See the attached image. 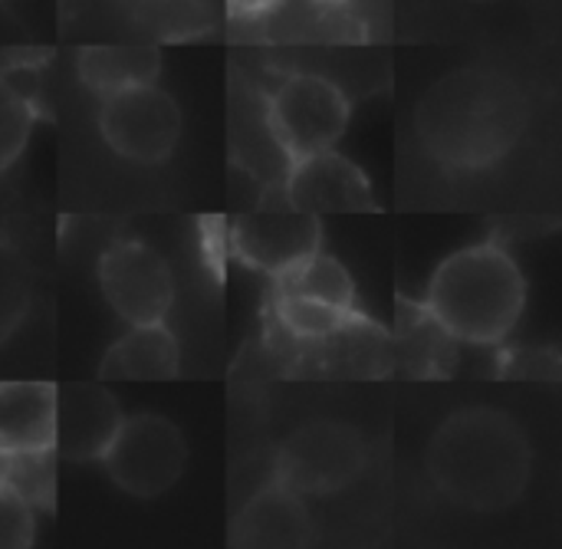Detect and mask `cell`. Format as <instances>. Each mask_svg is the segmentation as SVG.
Listing matches in <instances>:
<instances>
[{"label": "cell", "mask_w": 562, "mask_h": 549, "mask_svg": "<svg viewBox=\"0 0 562 549\" xmlns=\"http://www.w3.org/2000/svg\"><path fill=\"white\" fill-rule=\"evenodd\" d=\"M316 3H326L329 7V3H346V0H316Z\"/></svg>", "instance_id": "obj_27"}, {"label": "cell", "mask_w": 562, "mask_h": 549, "mask_svg": "<svg viewBox=\"0 0 562 549\" xmlns=\"http://www.w3.org/2000/svg\"><path fill=\"white\" fill-rule=\"evenodd\" d=\"M181 372V349L165 323L132 326L115 339L99 366L102 382H171Z\"/></svg>", "instance_id": "obj_14"}, {"label": "cell", "mask_w": 562, "mask_h": 549, "mask_svg": "<svg viewBox=\"0 0 562 549\" xmlns=\"http://www.w3.org/2000/svg\"><path fill=\"white\" fill-rule=\"evenodd\" d=\"M346 92L316 72H290L267 99V128L283 155L303 158L333 148L349 125Z\"/></svg>", "instance_id": "obj_5"}, {"label": "cell", "mask_w": 562, "mask_h": 549, "mask_svg": "<svg viewBox=\"0 0 562 549\" xmlns=\"http://www.w3.org/2000/svg\"><path fill=\"white\" fill-rule=\"evenodd\" d=\"M56 385L49 382H0V451L53 448Z\"/></svg>", "instance_id": "obj_15"}, {"label": "cell", "mask_w": 562, "mask_h": 549, "mask_svg": "<svg viewBox=\"0 0 562 549\" xmlns=\"http://www.w3.org/2000/svg\"><path fill=\"white\" fill-rule=\"evenodd\" d=\"M277 3H280V0H227V10H231V16H237V20H257V16H263V13H270Z\"/></svg>", "instance_id": "obj_25"}, {"label": "cell", "mask_w": 562, "mask_h": 549, "mask_svg": "<svg viewBox=\"0 0 562 549\" xmlns=\"http://www.w3.org/2000/svg\"><path fill=\"white\" fill-rule=\"evenodd\" d=\"M99 132L105 145L135 165L165 161L181 135V109L161 86H128L102 96Z\"/></svg>", "instance_id": "obj_7"}, {"label": "cell", "mask_w": 562, "mask_h": 549, "mask_svg": "<svg viewBox=\"0 0 562 549\" xmlns=\"http://www.w3.org/2000/svg\"><path fill=\"white\" fill-rule=\"evenodd\" d=\"M0 3H3V0H0Z\"/></svg>", "instance_id": "obj_28"}, {"label": "cell", "mask_w": 562, "mask_h": 549, "mask_svg": "<svg viewBox=\"0 0 562 549\" xmlns=\"http://www.w3.org/2000/svg\"><path fill=\"white\" fill-rule=\"evenodd\" d=\"M277 293L319 300V303H329L339 310H359V296H356V283H352L349 270L323 250L310 254L293 270L277 277Z\"/></svg>", "instance_id": "obj_18"}, {"label": "cell", "mask_w": 562, "mask_h": 549, "mask_svg": "<svg viewBox=\"0 0 562 549\" xmlns=\"http://www.w3.org/2000/svg\"><path fill=\"white\" fill-rule=\"evenodd\" d=\"M293 346L300 359V376L316 379H375L389 376V366L395 359L392 339L366 313L349 320L333 336Z\"/></svg>", "instance_id": "obj_12"}, {"label": "cell", "mask_w": 562, "mask_h": 549, "mask_svg": "<svg viewBox=\"0 0 562 549\" xmlns=\"http://www.w3.org/2000/svg\"><path fill=\"white\" fill-rule=\"evenodd\" d=\"M366 461V441L352 425L310 422L280 445L273 481L300 497H329L359 481Z\"/></svg>", "instance_id": "obj_4"}, {"label": "cell", "mask_w": 562, "mask_h": 549, "mask_svg": "<svg viewBox=\"0 0 562 549\" xmlns=\"http://www.w3.org/2000/svg\"><path fill=\"white\" fill-rule=\"evenodd\" d=\"M533 471V451L520 425L497 408H464L451 415L428 445L435 488L474 514L510 511Z\"/></svg>", "instance_id": "obj_2"}, {"label": "cell", "mask_w": 562, "mask_h": 549, "mask_svg": "<svg viewBox=\"0 0 562 549\" xmlns=\"http://www.w3.org/2000/svg\"><path fill=\"white\" fill-rule=\"evenodd\" d=\"M415 128L441 168L481 171L517 148L527 128V99L510 76L468 66L425 92Z\"/></svg>", "instance_id": "obj_1"}, {"label": "cell", "mask_w": 562, "mask_h": 549, "mask_svg": "<svg viewBox=\"0 0 562 549\" xmlns=\"http://www.w3.org/2000/svg\"><path fill=\"white\" fill-rule=\"evenodd\" d=\"M283 198L290 208L306 214H362L379 211L375 191L362 168L346 155L323 148L290 161Z\"/></svg>", "instance_id": "obj_10"}, {"label": "cell", "mask_w": 562, "mask_h": 549, "mask_svg": "<svg viewBox=\"0 0 562 549\" xmlns=\"http://www.w3.org/2000/svg\"><path fill=\"white\" fill-rule=\"evenodd\" d=\"M56 461H59V455H56L53 448L10 455L7 481H3V484H7L33 514H49V511L56 507Z\"/></svg>", "instance_id": "obj_20"}, {"label": "cell", "mask_w": 562, "mask_h": 549, "mask_svg": "<svg viewBox=\"0 0 562 549\" xmlns=\"http://www.w3.org/2000/svg\"><path fill=\"white\" fill-rule=\"evenodd\" d=\"M231 247L247 267L277 280L310 254L323 250V227L316 214L296 211L290 204H263L260 211L240 214L234 221Z\"/></svg>", "instance_id": "obj_9"}, {"label": "cell", "mask_w": 562, "mask_h": 549, "mask_svg": "<svg viewBox=\"0 0 562 549\" xmlns=\"http://www.w3.org/2000/svg\"><path fill=\"white\" fill-rule=\"evenodd\" d=\"M36 125V105L0 72V171H7L26 148Z\"/></svg>", "instance_id": "obj_22"}, {"label": "cell", "mask_w": 562, "mask_h": 549, "mask_svg": "<svg viewBox=\"0 0 562 549\" xmlns=\"http://www.w3.org/2000/svg\"><path fill=\"white\" fill-rule=\"evenodd\" d=\"M76 72L86 89L95 96H109L128 86H145L155 82L161 72V53L148 43H102V46H86L79 49Z\"/></svg>", "instance_id": "obj_17"}, {"label": "cell", "mask_w": 562, "mask_h": 549, "mask_svg": "<svg viewBox=\"0 0 562 549\" xmlns=\"http://www.w3.org/2000/svg\"><path fill=\"white\" fill-rule=\"evenodd\" d=\"M527 280L501 244H474L451 254L431 277L425 310L464 346H501L520 323Z\"/></svg>", "instance_id": "obj_3"}, {"label": "cell", "mask_w": 562, "mask_h": 549, "mask_svg": "<svg viewBox=\"0 0 562 549\" xmlns=\"http://www.w3.org/2000/svg\"><path fill=\"white\" fill-rule=\"evenodd\" d=\"M122 418L125 415L105 385H63L56 389L53 408V451L72 464L102 461Z\"/></svg>", "instance_id": "obj_11"}, {"label": "cell", "mask_w": 562, "mask_h": 549, "mask_svg": "<svg viewBox=\"0 0 562 549\" xmlns=\"http://www.w3.org/2000/svg\"><path fill=\"white\" fill-rule=\"evenodd\" d=\"M188 461L181 432L161 415H132L122 418L115 438L109 441L102 464L119 491L138 501H155L168 494Z\"/></svg>", "instance_id": "obj_6"}, {"label": "cell", "mask_w": 562, "mask_h": 549, "mask_svg": "<svg viewBox=\"0 0 562 549\" xmlns=\"http://www.w3.org/2000/svg\"><path fill=\"white\" fill-rule=\"evenodd\" d=\"M359 313L362 310H339V306H329L319 300L290 296V293L273 290V320L293 343H313V339L333 336Z\"/></svg>", "instance_id": "obj_19"}, {"label": "cell", "mask_w": 562, "mask_h": 549, "mask_svg": "<svg viewBox=\"0 0 562 549\" xmlns=\"http://www.w3.org/2000/svg\"><path fill=\"white\" fill-rule=\"evenodd\" d=\"M99 287L105 303L128 326L165 323L175 303L168 260L142 240H115L99 260Z\"/></svg>", "instance_id": "obj_8"}, {"label": "cell", "mask_w": 562, "mask_h": 549, "mask_svg": "<svg viewBox=\"0 0 562 549\" xmlns=\"http://www.w3.org/2000/svg\"><path fill=\"white\" fill-rule=\"evenodd\" d=\"M36 514L3 484L0 488V549L33 547Z\"/></svg>", "instance_id": "obj_24"}, {"label": "cell", "mask_w": 562, "mask_h": 549, "mask_svg": "<svg viewBox=\"0 0 562 549\" xmlns=\"http://www.w3.org/2000/svg\"><path fill=\"white\" fill-rule=\"evenodd\" d=\"M313 540V520L300 494L283 484L257 491L231 527V547H306Z\"/></svg>", "instance_id": "obj_13"}, {"label": "cell", "mask_w": 562, "mask_h": 549, "mask_svg": "<svg viewBox=\"0 0 562 549\" xmlns=\"http://www.w3.org/2000/svg\"><path fill=\"white\" fill-rule=\"evenodd\" d=\"M33 303V270L26 257L0 240V343H7L26 320Z\"/></svg>", "instance_id": "obj_21"}, {"label": "cell", "mask_w": 562, "mask_h": 549, "mask_svg": "<svg viewBox=\"0 0 562 549\" xmlns=\"http://www.w3.org/2000/svg\"><path fill=\"white\" fill-rule=\"evenodd\" d=\"M7 464H10V455L0 451V488H3V481H7Z\"/></svg>", "instance_id": "obj_26"}, {"label": "cell", "mask_w": 562, "mask_h": 549, "mask_svg": "<svg viewBox=\"0 0 562 549\" xmlns=\"http://www.w3.org/2000/svg\"><path fill=\"white\" fill-rule=\"evenodd\" d=\"M497 376L517 382H560V352L557 349H507L497 356Z\"/></svg>", "instance_id": "obj_23"}, {"label": "cell", "mask_w": 562, "mask_h": 549, "mask_svg": "<svg viewBox=\"0 0 562 549\" xmlns=\"http://www.w3.org/2000/svg\"><path fill=\"white\" fill-rule=\"evenodd\" d=\"M458 339L448 336L425 310V303L398 300V352L405 376L412 379H448L458 362Z\"/></svg>", "instance_id": "obj_16"}]
</instances>
